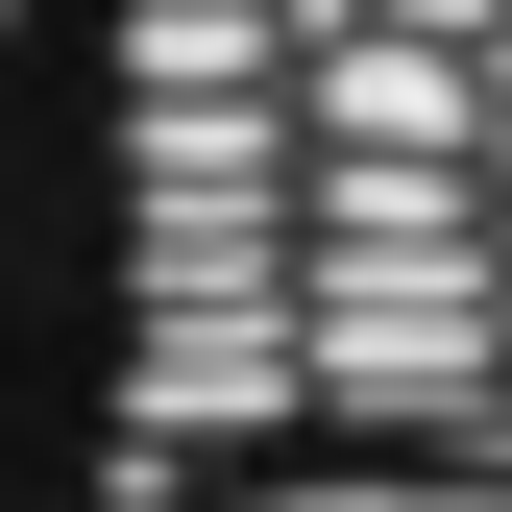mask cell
I'll return each instance as SVG.
<instances>
[{"mask_svg": "<svg viewBox=\"0 0 512 512\" xmlns=\"http://www.w3.org/2000/svg\"><path fill=\"white\" fill-rule=\"evenodd\" d=\"M49 512H512V439H196V464H74Z\"/></svg>", "mask_w": 512, "mask_h": 512, "instance_id": "6da1fadb", "label": "cell"}]
</instances>
